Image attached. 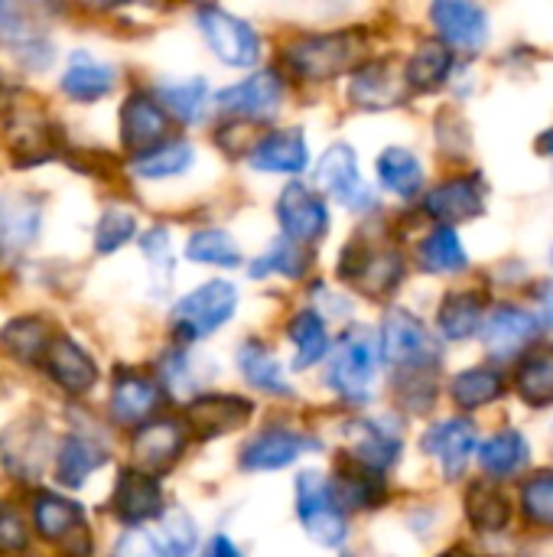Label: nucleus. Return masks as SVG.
<instances>
[{"label": "nucleus", "instance_id": "18", "mask_svg": "<svg viewBox=\"0 0 553 557\" xmlns=\"http://www.w3.org/2000/svg\"><path fill=\"white\" fill-rule=\"evenodd\" d=\"M407 95V78H398L391 65L372 62L352 82V101L359 108H394Z\"/></svg>", "mask_w": 553, "mask_h": 557}, {"label": "nucleus", "instance_id": "10", "mask_svg": "<svg viewBox=\"0 0 553 557\" xmlns=\"http://www.w3.org/2000/svg\"><path fill=\"white\" fill-rule=\"evenodd\" d=\"M440 36L456 46V49H466V52H476L479 46H486L489 39V16L482 7L476 3H463V0H443V3H433L430 10Z\"/></svg>", "mask_w": 553, "mask_h": 557}, {"label": "nucleus", "instance_id": "2", "mask_svg": "<svg viewBox=\"0 0 553 557\" xmlns=\"http://www.w3.org/2000/svg\"><path fill=\"white\" fill-rule=\"evenodd\" d=\"M297 512L300 522L306 525V532L326 545V548H339L345 542V519L342 509L332 496V486L326 476H319L316 470L300 473L297 480Z\"/></svg>", "mask_w": 553, "mask_h": 557}, {"label": "nucleus", "instance_id": "43", "mask_svg": "<svg viewBox=\"0 0 553 557\" xmlns=\"http://www.w3.org/2000/svg\"><path fill=\"white\" fill-rule=\"evenodd\" d=\"M160 98L183 121H199L205 104H209V85L202 78H189V82H179V85H163Z\"/></svg>", "mask_w": 553, "mask_h": 557}, {"label": "nucleus", "instance_id": "4", "mask_svg": "<svg viewBox=\"0 0 553 557\" xmlns=\"http://www.w3.org/2000/svg\"><path fill=\"white\" fill-rule=\"evenodd\" d=\"M381 356H385V362H391L398 369H414V372H420V369L437 362V349H433L430 333L424 330L420 320H414L404 310H394L385 320Z\"/></svg>", "mask_w": 553, "mask_h": 557}, {"label": "nucleus", "instance_id": "20", "mask_svg": "<svg viewBox=\"0 0 553 557\" xmlns=\"http://www.w3.org/2000/svg\"><path fill=\"white\" fill-rule=\"evenodd\" d=\"M183 450V428L173 424V421H160V424H150L137 434L134 441V460H137V470L140 473H153V470H163L169 467Z\"/></svg>", "mask_w": 553, "mask_h": 557}, {"label": "nucleus", "instance_id": "42", "mask_svg": "<svg viewBox=\"0 0 553 557\" xmlns=\"http://www.w3.org/2000/svg\"><path fill=\"white\" fill-rule=\"evenodd\" d=\"M189 163H192V147L189 144H166V147H156L150 153H140L134 160V173L150 176V180H160V176L183 173Z\"/></svg>", "mask_w": 553, "mask_h": 557}, {"label": "nucleus", "instance_id": "17", "mask_svg": "<svg viewBox=\"0 0 553 557\" xmlns=\"http://www.w3.org/2000/svg\"><path fill=\"white\" fill-rule=\"evenodd\" d=\"M121 127H124V144L134 150L156 147L163 131H166V114L150 95H130L124 111H121Z\"/></svg>", "mask_w": 553, "mask_h": 557}, {"label": "nucleus", "instance_id": "54", "mask_svg": "<svg viewBox=\"0 0 553 557\" xmlns=\"http://www.w3.org/2000/svg\"><path fill=\"white\" fill-rule=\"evenodd\" d=\"M443 557H476V555H469V552H463V548H453L450 555H443Z\"/></svg>", "mask_w": 553, "mask_h": 557}, {"label": "nucleus", "instance_id": "11", "mask_svg": "<svg viewBox=\"0 0 553 557\" xmlns=\"http://www.w3.org/2000/svg\"><path fill=\"white\" fill-rule=\"evenodd\" d=\"M319 444H313L310 437L297 434V431H287V428H271L264 434H257L244 454H241V467L244 470H280L287 463H293L300 454L306 450H316Z\"/></svg>", "mask_w": 553, "mask_h": 557}, {"label": "nucleus", "instance_id": "28", "mask_svg": "<svg viewBox=\"0 0 553 557\" xmlns=\"http://www.w3.org/2000/svg\"><path fill=\"white\" fill-rule=\"evenodd\" d=\"M114 88V72L101 62H95L91 55L78 52L62 78V91L78 98V101H95L101 95H108Z\"/></svg>", "mask_w": 553, "mask_h": 557}, {"label": "nucleus", "instance_id": "38", "mask_svg": "<svg viewBox=\"0 0 553 557\" xmlns=\"http://www.w3.org/2000/svg\"><path fill=\"white\" fill-rule=\"evenodd\" d=\"M332 496H336L339 509L342 506H349V509H368V506H375V503L385 499V486H381V480H378L375 470L359 467V470H345L339 476Z\"/></svg>", "mask_w": 553, "mask_h": 557}, {"label": "nucleus", "instance_id": "3", "mask_svg": "<svg viewBox=\"0 0 553 557\" xmlns=\"http://www.w3.org/2000/svg\"><path fill=\"white\" fill-rule=\"evenodd\" d=\"M235 304H238V290L228 281L202 284L186 300H179V307H176V333L186 343L189 339H202V336H209L212 330H218L231 317Z\"/></svg>", "mask_w": 553, "mask_h": 557}, {"label": "nucleus", "instance_id": "5", "mask_svg": "<svg viewBox=\"0 0 553 557\" xmlns=\"http://www.w3.org/2000/svg\"><path fill=\"white\" fill-rule=\"evenodd\" d=\"M199 26L222 62L241 65V69L257 62L261 42H257V33L244 20H238L218 7H205V10H199Z\"/></svg>", "mask_w": 553, "mask_h": 557}, {"label": "nucleus", "instance_id": "7", "mask_svg": "<svg viewBox=\"0 0 553 557\" xmlns=\"http://www.w3.org/2000/svg\"><path fill=\"white\" fill-rule=\"evenodd\" d=\"M316 186L323 193H329L332 199H339L342 206L355 209V212H365L375 202L372 199V189L359 176L355 153L345 144H336V147H329L319 157V163H316Z\"/></svg>", "mask_w": 553, "mask_h": 557}, {"label": "nucleus", "instance_id": "39", "mask_svg": "<svg viewBox=\"0 0 553 557\" xmlns=\"http://www.w3.org/2000/svg\"><path fill=\"white\" fill-rule=\"evenodd\" d=\"M101 463H104V454L95 444H88V441L68 437L59 447V480L65 486H81Z\"/></svg>", "mask_w": 553, "mask_h": 557}, {"label": "nucleus", "instance_id": "26", "mask_svg": "<svg viewBox=\"0 0 553 557\" xmlns=\"http://www.w3.org/2000/svg\"><path fill=\"white\" fill-rule=\"evenodd\" d=\"M486 320V297L463 290V294H450L440 307V330L447 339H466L473 336Z\"/></svg>", "mask_w": 553, "mask_h": 557}, {"label": "nucleus", "instance_id": "29", "mask_svg": "<svg viewBox=\"0 0 553 557\" xmlns=\"http://www.w3.org/2000/svg\"><path fill=\"white\" fill-rule=\"evenodd\" d=\"M49 369H52V379L68 392H85L95 382V362L72 339H52Z\"/></svg>", "mask_w": 553, "mask_h": 557}, {"label": "nucleus", "instance_id": "34", "mask_svg": "<svg viewBox=\"0 0 553 557\" xmlns=\"http://www.w3.org/2000/svg\"><path fill=\"white\" fill-rule=\"evenodd\" d=\"M420 264L427 271H437V274H453V271H463L466 268V248L460 242V235L443 225L437 232H430L420 245Z\"/></svg>", "mask_w": 553, "mask_h": 557}, {"label": "nucleus", "instance_id": "24", "mask_svg": "<svg viewBox=\"0 0 553 557\" xmlns=\"http://www.w3.org/2000/svg\"><path fill=\"white\" fill-rule=\"evenodd\" d=\"M36 228H39V209L26 196L0 199V255L26 248Z\"/></svg>", "mask_w": 553, "mask_h": 557}, {"label": "nucleus", "instance_id": "23", "mask_svg": "<svg viewBox=\"0 0 553 557\" xmlns=\"http://www.w3.org/2000/svg\"><path fill=\"white\" fill-rule=\"evenodd\" d=\"M349 441H352V454L359 457L362 467L381 473L385 467H391L398 460V437H391L381 424L375 421H355L349 424Z\"/></svg>", "mask_w": 553, "mask_h": 557}, {"label": "nucleus", "instance_id": "44", "mask_svg": "<svg viewBox=\"0 0 553 557\" xmlns=\"http://www.w3.org/2000/svg\"><path fill=\"white\" fill-rule=\"evenodd\" d=\"M0 343L16 356V359H36L46 346H52L49 339V326L42 320H16L3 330Z\"/></svg>", "mask_w": 553, "mask_h": 557}, {"label": "nucleus", "instance_id": "25", "mask_svg": "<svg viewBox=\"0 0 553 557\" xmlns=\"http://www.w3.org/2000/svg\"><path fill=\"white\" fill-rule=\"evenodd\" d=\"M515 392L535 408L553 405V343L538 346L531 356H525L515 372Z\"/></svg>", "mask_w": 553, "mask_h": 557}, {"label": "nucleus", "instance_id": "6", "mask_svg": "<svg viewBox=\"0 0 553 557\" xmlns=\"http://www.w3.org/2000/svg\"><path fill=\"white\" fill-rule=\"evenodd\" d=\"M359 46L349 33H329V36H306L287 49V62L303 78H332L355 59Z\"/></svg>", "mask_w": 553, "mask_h": 557}, {"label": "nucleus", "instance_id": "13", "mask_svg": "<svg viewBox=\"0 0 553 557\" xmlns=\"http://www.w3.org/2000/svg\"><path fill=\"white\" fill-rule=\"evenodd\" d=\"M349 248L359 251V261L342 258L339 274L345 281H355V284H362V290H372V294H388L401 281L404 264H401L398 251H372V248H362V245H349Z\"/></svg>", "mask_w": 553, "mask_h": 557}, {"label": "nucleus", "instance_id": "1", "mask_svg": "<svg viewBox=\"0 0 553 557\" xmlns=\"http://www.w3.org/2000/svg\"><path fill=\"white\" fill-rule=\"evenodd\" d=\"M375 372H378V346L368 336V330H352L342 336L332 366H329V385L345 398V401H368L375 388Z\"/></svg>", "mask_w": 553, "mask_h": 557}, {"label": "nucleus", "instance_id": "33", "mask_svg": "<svg viewBox=\"0 0 553 557\" xmlns=\"http://www.w3.org/2000/svg\"><path fill=\"white\" fill-rule=\"evenodd\" d=\"M466 516L482 532H502L512 522V506L499 490L476 483L469 486V496H466Z\"/></svg>", "mask_w": 553, "mask_h": 557}, {"label": "nucleus", "instance_id": "45", "mask_svg": "<svg viewBox=\"0 0 553 557\" xmlns=\"http://www.w3.org/2000/svg\"><path fill=\"white\" fill-rule=\"evenodd\" d=\"M306 271V251L293 242H277L267 255L257 258V264L251 268L254 277L261 274H287V277H300Z\"/></svg>", "mask_w": 553, "mask_h": 557}, {"label": "nucleus", "instance_id": "53", "mask_svg": "<svg viewBox=\"0 0 553 557\" xmlns=\"http://www.w3.org/2000/svg\"><path fill=\"white\" fill-rule=\"evenodd\" d=\"M553 555V542H548V545H535L531 552H528V557H551Z\"/></svg>", "mask_w": 553, "mask_h": 557}, {"label": "nucleus", "instance_id": "22", "mask_svg": "<svg viewBox=\"0 0 553 557\" xmlns=\"http://www.w3.org/2000/svg\"><path fill=\"white\" fill-rule=\"evenodd\" d=\"M479 463L492 480H512L528 467V444L518 431H499L479 447Z\"/></svg>", "mask_w": 553, "mask_h": 557}, {"label": "nucleus", "instance_id": "14", "mask_svg": "<svg viewBox=\"0 0 553 557\" xmlns=\"http://www.w3.org/2000/svg\"><path fill=\"white\" fill-rule=\"evenodd\" d=\"M473 447H476V431H473L469 421H460V418H456V421L433 424V428L424 434V450L433 454V457L443 463V473H447L450 480H456V476L463 473V467H466Z\"/></svg>", "mask_w": 553, "mask_h": 557}, {"label": "nucleus", "instance_id": "37", "mask_svg": "<svg viewBox=\"0 0 553 557\" xmlns=\"http://www.w3.org/2000/svg\"><path fill=\"white\" fill-rule=\"evenodd\" d=\"M290 339H293V349H297V359H293L297 369H306V366L319 362L326 356V349H329L326 326L313 310L297 313V320L290 323Z\"/></svg>", "mask_w": 553, "mask_h": 557}, {"label": "nucleus", "instance_id": "21", "mask_svg": "<svg viewBox=\"0 0 553 557\" xmlns=\"http://www.w3.org/2000/svg\"><path fill=\"white\" fill-rule=\"evenodd\" d=\"M248 414H251V405L235 395H209V398L192 401V408H189V421L202 431V437L228 434V431L241 428Z\"/></svg>", "mask_w": 553, "mask_h": 557}, {"label": "nucleus", "instance_id": "36", "mask_svg": "<svg viewBox=\"0 0 553 557\" xmlns=\"http://www.w3.org/2000/svg\"><path fill=\"white\" fill-rule=\"evenodd\" d=\"M238 366H241V375H244L254 388H264V392H274V395H290V385L284 382V372H280L277 359H274L264 346H257V343L241 346Z\"/></svg>", "mask_w": 553, "mask_h": 557}, {"label": "nucleus", "instance_id": "12", "mask_svg": "<svg viewBox=\"0 0 553 557\" xmlns=\"http://www.w3.org/2000/svg\"><path fill=\"white\" fill-rule=\"evenodd\" d=\"M284 98V85L274 72L254 75L241 85H231L225 91H218V108L222 111H235L244 117H274Z\"/></svg>", "mask_w": 553, "mask_h": 557}, {"label": "nucleus", "instance_id": "8", "mask_svg": "<svg viewBox=\"0 0 553 557\" xmlns=\"http://www.w3.org/2000/svg\"><path fill=\"white\" fill-rule=\"evenodd\" d=\"M277 215L287 232V242H293V245L316 242L329 225V212H326L323 199L313 189H306L303 183H290L284 189Z\"/></svg>", "mask_w": 553, "mask_h": 557}, {"label": "nucleus", "instance_id": "30", "mask_svg": "<svg viewBox=\"0 0 553 557\" xmlns=\"http://www.w3.org/2000/svg\"><path fill=\"white\" fill-rule=\"evenodd\" d=\"M378 176H381L385 189H391L394 196H404V199H411V196L420 193V186H424V166H420V160H417L411 150H404V147H391V150L381 153V160H378Z\"/></svg>", "mask_w": 553, "mask_h": 557}, {"label": "nucleus", "instance_id": "48", "mask_svg": "<svg viewBox=\"0 0 553 557\" xmlns=\"http://www.w3.org/2000/svg\"><path fill=\"white\" fill-rule=\"evenodd\" d=\"M196 548V529L186 516H173L166 522V545L160 548V557H192Z\"/></svg>", "mask_w": 553, "mask_h": 557}, {"label": "nucleus", "instance_id": "46", "mask_svg": "<svg viewBox=\"0 0 553 557\" xmlns=\"http://www.w3.org/2000/svg\"><path fill=\"white\" fill-rule=\"evenodd\" d=\"M521 503H525L528 522L541 529H553V473L531 476L521 490Z\"/></svg>", "mask_w": 553, "mask_h": 557}, {"label": "nucleus", "instance_id": "50", "mask_svg": "<svg viewBox=\"0 0 553 557\" xmlns=\"http://www.w3.org/2000/svg\"><path fill=\"white\" fill-rule=\"evenodd\" d=\"M114 557H160V548H156V542H153L147 532L130 529V532L117 542Z\"/></svg>", "mask_w": 553, "mask_h": 557}, {"label": "nucleus", "instance_id": "52", "mask_svg": "<svg viewBox=\"0 0 553 557\" xmlns=\"http://www.w3.org/2000/svg\"><path fill=\"white\" fill-rule=\"evenodd\" d=\"M541 304H544V320L553 326V284L544 290V300Z\"/></svg>", "mask_w": 553, "mask_h": 557}, {"label": "nucleus", "instance_id": "32", "mask_svg": "<svg viewBox=\"0 0 553 557\" xmlns=\"http://www.w3.org/2000/svg\"><path fill=\"white\" fill-rule=\"evenodd\" d=\"M450 65H453V55L443 42H420V49L407 62L404 78H407V85L430 91V88H440L447 82Z\"/></svg>", "mask_w": 553, "mask_h": 557}, {"label": "nucleus", "instance_id": "27", "mask_svg": "<svg viewBox=\"0 0 553 557\" xmlns=\"http://www.w3.org/2000/svg\"><path fill=\"white\" fill-rule=\"evenodd\" d=\"M160 405V388L140 375H127L114 385V398H111V411L117 421L124 424H134V421H143L156 411Z\"/></svg>", "mask_w": 553, "mask_h": 557}, {"label": "nucleus", "instance_id": "55", "mask_svg": "<svg viewBox=\"0 0 553 557\" xmlns=\"http://www.w3.org/2000/svg\"><path fill=\"white\" fill-rule=\"evenodd\" d=\"M544 147L551 150V157H553V131H551V134H548V137H544Z\"/></svg>", "mask_w": 553, "mask_h": 557}, {"label": "nucleus", "instance_id": "49", "mask_svg": "<svg viewBox=\"0 0 553 557\" xmlns=\"http://www.w3.org/2000/svg\"><path fill=\"white\" fill-rule=\"evenodd\" d=\"M143 251H147V258H150L153 281L160 277V268H163V277L169 281V274H173V261H169V238H166V232H163V228H160V232H150V235L143 238Z\"/></svg>", "mask_w": 553, "mask_h": 557}, {"label": "nucleus", "instance_id": "51", "mask_svg": "<svg viewBox=\"0 0 553 557\" xmlns=\"http://www.w3.org/2000/svg\"><path fill=\"white\" fill-rule=\"evenodd\" d=\"M205 557H238V548H235L225 535H218V539H212V545H209Z\"/></svg>", "mask_w": 553, "mask_h": 557}, {"label": "nucleus", "instance_id": "15", "mask_svg": "<svg viewBox=\"0 0 553 557\" xmlns=\"http://www.w3.org/2000/svg\"><path fill=\"white\" fill-rule=\"evenodd\" d=\"M114 512L124 522H143L160 516V483L140 470H124L114 486Z\"/></svg>", "mask_w": 553, "mask_h": 557}, {"label": "nucleus", "instance_id": "31", "mask_svg": "<svg viewBox=\"0 0 553 557\" xmlns=\"http://www.w3.org/2000/svg\"><path fill=\"white\" fill-rule=\"evenodd\" d=\"M36 529L49 539V542H68V535L85 529V516L75 503L68 499H55V496H42L36 503Z\"/></svg>", "mask_w": 553, "mask_h": 557}, {"label": "nucleus", "instance_id": "9", "mask_svg": "<svg viewBox=\"0 0 553 557\" xmlns=\"http://www.w3.org/2000/svg\"><path fill=\"white\" fill-rule=\"evenodd\" d=\"M538 333H541V317L525 313L518 307H499L482 320V343L499 359L518 356L528 343L538 339Z\"/></svg>", "mask_w": 553, "mask_h": 557}, {"label": "nucleus", "instance_id": "40", "mask_svg": "<svg viewBox=\"0 0 553 557\" xmlns=\"http://www.w3.org/2000/svg\"><path fill=\"white\" fill-rule=\"evenodd\" d=\"M212 372H215V369H212L205 359L189 356V352H173V356H166V362H163V379H166V385H169L176 395H196V392L205 385V379H209Z\"/></svg>", "mask_w": 553, "mask_h": 557}, {"label": "nucleus", "instance_id": "41", "mask_svg": "<svg viewBox=\"0 0 553 557\" xmlns=\"http://www.w3.org/2000/svg\"><path fill=\"white\" fill-rule=\"evenodd\" d=\"M186 255H189L192 261H199V264H218V268H235V264L241 261L238 245H235L225 232H218V228H212V232H196V235L189 238V245H186Z\"/></svg>", "mask_w": 553, "mask_h": 557}, {"label": "nucleus", "instance_id": "47", "mask_svg": "<svg viewBox=\"0 0 553 557\" xmlns=\"http://www.w3.org/2000/svg\"><path fill=\"white\" fill-rule=\"evenodd\" d=\"M137 232V219L127 209H108L98 225V251H114L124 242H130Z\"/></svg>", "mask_w": 553, "mask_h": 557}, {"label": "nucleus", "instance_id": "16", "mask_svg": "<svg viewBox=\"0 0 553 557\" xmlns=\"http://www.w3.org/2000/svg\"><path fill=\"white\" fill-rule=\"evenodd\" d=\"M427 212L440 222H466L482 212V183L479 180H450L427 196Z\"/></svg>", "mask_w": 553, "mask_h": 557}, {"label": "nucleus", "instance_id": "19", "mask_svg": "<svg viewBox=\"0 0 553 557\" xmlns=\"http://www.w3.org/2000/svg\"><path fill=\"white\" fill-rule=\"evenodd\" d=\"M306 160H310V153H306L303 134H297V131L267 134L251 150V166L267 170V173H300L306 166Z\"/></svg>", "mask_w": 553, "mask_h": 557}, {"label": "nucleus", "instance_id": "35", "mask_svg": "<svg viewBox=\"0 0 553 557\" xmlns=\"http://www.w3.org/2000/svg\"><path fill=\"white\" fill-rule=\"evenodd\" d=\"M502 392H505L502 372L486 369V366L469 369V372H460V375L453 379V401H456L460 408H482V405L495 401Z\"/></svg>", "mask_w": 553, "mask_h": 557}]
</instances>
